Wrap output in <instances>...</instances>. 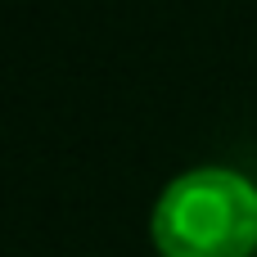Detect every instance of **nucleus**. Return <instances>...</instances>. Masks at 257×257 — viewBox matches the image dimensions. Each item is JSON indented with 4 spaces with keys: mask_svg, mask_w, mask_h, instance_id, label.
Segmentation results:
<instances>
[{
    "mask_svg": "<svg viewBox=\"0 0 257 257\" xmlns=\"http://www.w3.org/2000/svg\"><path fill=\"white\" fill-rule=\"evenodd\" d=\"M154 239L167 257H244L257 244V185L235 167H190L154 203Z\"/></svg>",
    "mask_w": 257,
    "mask_h": 257,
    "instance_id": "f257e3e1",
    "label": "nucleus"
}]
</instances>
